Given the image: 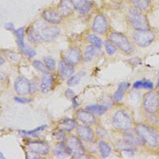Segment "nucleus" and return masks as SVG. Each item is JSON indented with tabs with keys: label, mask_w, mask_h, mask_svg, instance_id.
I'll return each instance as SVG.
<instances>
[{
	"label": "nucleus",
	"mask_w": 159,
	"mask_h": 159,
	"mask_svg": "<svg viewBox=\"0 0 159 159\" xmlns=\"http://www.w3.org/2000/svg\"><path fill=\"white\" fill-rule=\"evenodd\" d=\"M14 100L16 101L17 102H20V103H27V102H29L30 101H31V100L30 99H25V98H19V97H15Z\"/></svg>",
	"instance_id": "58836bf2"
},
{
	"label": "nucleus",
	"mask_w": 159,
	"mask_h": 159,
	"mask_svg": "<svg viewBox=\"0 0 159 159\" xmlns=\"http://www.w3.org/2000/svg\"><path fill=\"white\" fill-rule=\"evenodd\" d=\"M65 96L68 99H72L75 97V93L70 89H68L65 91Z\"/></svg>",
	"instance_id": "4c0bfd02"
},
{
	"label": "nucleus",
	"mask_w": 159,
	"mask_h": 159,
	"mask_svg": "<svg viewBox=\"0 0 159 159\" xmlns=\"http://www.w3.org/2000/svg\"><path fill=\"white\" fill-rule=\"evenodd\" d=\"M75 4V9L80 14H86L92 7V3L88 0H78Z\"/></svg>",
	"instance_id": "6ab92c4d"
},
{
	"label": "nucleus",
	"mask_w": 159,
	"mask_h": 159,
	"mask_svg": "<svg viewBox=\"0 0 159 159\" xmlns=\"http://www.w3.org/2000/svg\"><path fill=\"white\" fill-rule=\"evenodd\" d=\"M2 63H3V59H2V57H1V65H2Z\"/></svg>",
	"instance_id": "a19ab883"
},
{
	"label": "nucleus",
	"mask_w": 159,
	"mask_h": 159,
	"mask_svg": "<svg viewBox=\"0 0 159 159\" xmlns=\"http://www.w3.org/2000/svg\"><path fill=\"white\" fill-rule=\"evenodd\" d=\"M109 39L114 45L122 51L129 53L132 51V46L128 39L119 32H112L109 35Z\"/></svg>",
	"instance_id": "0eeeda50"
},
{
	"label": "nucleus",
	"mask_w": 159,
	"mask_h": 159,
	"mask_svg": "<svg viewBox=\"0 0 159 159\" xmlns=\"http://www.w3.org/2000/svg\"><path fill=\"white\" fill-rule=\"evenodd\" d=\"M5 28L9 30H14V25L12 23H7L5 25Z\"/></svg>",
	"instance_id": "ea45409f"
},
{
	"label": "nucleus",
	"mask_w": 159,
	"mask_h": 159,
	"mask_svg": "<svg viewBox=\"0 0 159 159\" xmlns=\"http://www.w3.org/2000/svg\"><path fill=\"white\" fill-rule=\"evenodd\" d=\"M60 75L63 78H67L75 73V69L66 61H61L59 63Z\"/></svg>",
	"instance_id": "a211bd4d"
},
{
	"label": "nucleus",
	"mask_w": 159,
	"mask_h": 159,
	"mask_svg": "<svg viewBox=\"0 0 159 159\" xmlns=\"http://www.w3.org/2000/svg\"><path fill=\"white\" fill-rule=\"evenodd\" d=\"M60 34V29L56 26H45L40 31L30 30L28 33V39L30 42H35L38 39L50 41L55 39Z\"/></svg>",
	"instance_id": "f03ea898"
},
{
	"label": "nucleus",
	"mask_w": 159,
	"mask_h": 159,
	"mask_svg": "<svg viewBox=\"0 0 159 159\" xmlns=\"http://www.w3.org/2000/svg\"><path fill=\"white\" fill-rule=\"evenodd\" d=\"M133 87L136 89L142 88H145L147 89H152L153 88V83L148 80L137 81L134 83Z\"/></svg>",
	"instance_id": "cd10ccee"
},
{
	"label": "nucleus",
	"mask_w": 159,
	"mask_h": 159,
	"mask_svg": "<svg viewBox=\"0 0 159 159\" xmlns=\"http://www.w3.org/2000/svg\"><path fill=\"white\" fill-rule=\"evenodd\" d=\"M77 134L85 142H91L94 139V133L92 129L86 125H80L77 127Z\"/></svg>",
	"instance_id": "4468645a"
},
{
	"label": "nucleus",
	"mask_w": 159,
	"mask_h": 159,
	"mask_svg": "<svg viewBox=\"0 0 159 159\" xmlns=\"http://www.w3.org/2000/svg\"><path fill=\"white\" fill-rule=\"evenodd\" d=\"M155 35L148 30H137L133 34V39L135 43L142 47L148 46L153 41Z\"/></svg>",
	"instance_id": "6e6552de"
},
{
	"label": "nucleus",
	"mask_w": 159,
	"mask_h": 159,
	"mask_svg": "<svg viewBox=\"0 0 159 159\" xmlns=\"http://www.w3.org/2000/svg\"><path fill=\"white\" fill-rule=\"evenodd\" d=\"M53 153L58 157H65L66 155H69L66 146L63 142H60L54 147Z\"/></svg>",
	"instance_id": "b1692460"
},
{
	"label": "nucleus",
	"mask_w": 159,
	"mask_h": 159,
	"mask_svg": "<svg viewBox=\"0 0 159 159\" xmlns=\"http://www.w3.org/2000/svg\"><path fill=\"white\" fill-rule=\"evenodd\" d=\"M98 146L100 153L103 158H106L109 155L111 152V148L105 142L100 141L98 143Z\"/></svg>",
	"instance_id": "bb28decb"
},
{
	"label": "nucleus",
	"mask_w": 159,
	"mask_h": 159,
	"mask_svg": "<svg viewBox=\"0 0 159 159\" xmlns=\"http://www.w3.org/2000/svg\"><path fill=\"white\" fill-rule=\"evenodd\" d=\"M43 17L52 24H59L61 21V16L58 12L52 10H47L43 12Z\"/></svg>",
	"instance_id": "dca6fc26"
},
{
	"label": "nucleus",
	"mask_w": 159,
	"mask_h": 159,
	"mask_svg": "<svg viewBox=\"0 0 159 159\" xmlns=\"http://www.w3.org/2000/svg\"><path fill=\"white\" fill-rule=\"evenodd\" d=\"M46 127L45 125H40V127H38L35 129H34V130H28V131H25V130H22V132L25 134H27V135H32V134H34V133L38 132V131H40V130H43L45 127Z\"/></svg>",
	"instance_id": "c9c22d12"
},
{
	"label": "nucleus",
	"mask_w": 159,
	"mask_h": 159,
	"mask_svg": "<svg viewBox=\"0 0 159 159\" xmlns=\"http://www.w3.org/2000/svg\"><path fill=\"white\" fill-rule=\"evenodd\" d=\"M124 137L126 143H127L129 145H140L143 143V140L139 136L137 137V135H134L132 133H130V132L125 133Z\"/></svg>",
	"instance_id": "412c9836"
},
{
	"label": "nucleus",
	"mask_w": 159,
	"mask_h": 159,
	"mask_svg": "<svg viewBox=\"0 0 159 159\" xmlns=\"http://www.w3.org/2000/svg\"><path fill=\"white\" fill-rule=\"evenodd\" d=\"M43 61H44V64L45 65L48 70L52 71L55 69V66H56L55 61L52 57H44Z\"/></svg>",
	"instance_id": "473e14b6"
},
{
	"label": "nucleus",
	"mask_w": 159,
	"mask_h": 159,
	"mask_svg": "<svg viewBox=\"0 0 159 159\" xmlns=\"http://www.w3.org/2000/svg\"><path fill=\"white\" fill-rule=\"evenodd\" d=\"M157 87L158 88V89H159V80H158V83H157Z\"/></svg>",
	"instance_id": "79ce46f5"
},
{
	"label": "nucleus",
	"mask_w": 159,
	"mask_h": 159,
	"mask_svg": "<svg viewBox=\"0 0 159 159\" xmlns=\"http://www.w3.org/2000/svg\"><path fill=\"white\" fill-rule=\"evenodd\" d=\"M33 65L35 68H37L38 70L42 72L43 73H48L47 68L46 67L45 65L43 64L42 61L39 60H34L33 61Z\"/></svg>",
	"instance_id": "72a5a7b5"
},
{
	"label": "nucleus",
	"mask_w": 159,
	"mask_h": 159,
	"mask_svg": "<svg viewBox=\"0 0 159 159\" xmlns=\"http://www.w3.org/2000/svg\"><path fill=\"white\" fill-rule=\"evenodd\" d=\"M27 147L32 153L36 155H45L49 150V147L46 143L39 141L30 142L27 143Z\"/></svg>",
	"instance_id": "9d476101"
},
{
	"label": "nucleus",
	"mask_w": 159,
	"mask_h": 159,
	"mask_svg": "<svg viewBox=\"0 0 159 159\" xmlns=\"http://www.w3.org/2000/svg\"><path fill=\"white\" fill-rule=\"evenodd\" d=\"M132 2L137 8L140 10H145L149 6L148 0H132Z\"/></svg>",
	"instance_id": "7c9ffc66"
},
{
	"label": "nucleus",
	"mask_w": 159,
	"mask_h": 159,
	"mask_svg": "<svg viewBox=\"0 0 159 159\" xmlns=\"http://www.w3.org/2000/svg\"><path fill=\"white\" fill-rule=\"evenodd\" d=\"M88 42L92 43L94 46L97 48H100L102 46V41L101 39L98 37L97 35L94 34H90L88 36Z\"/></svg>",
	"instance_id": "c756f323"
},
{
	"label": "nucleus",
	"mask_w": 159,
	"mask_h": 159,
	"mask_svg": "<svg viewBox=\"0 0 159 159\" xmlns=\"http://www.w3.org/2000/svg\"><path fill=\"white\" fill-rule=\"evenodd\" d=\"M86 109L91 112L92 113L96 114L98 116H102L107 111L106 107L102 105L99 104H93V105H89L86 106Z\"/></svg>",
	"instance_id": "5701e85b"
},
{
	"label": "nucleus",
	"mask_w": 159,
	"mask_h": 159,
	"mask_svg": "<svg viewBox=\"0 0 159 159\" xmlns=\"http://www.w3.org/2000/svg\"><path fill=\"white\" fill-rule=\"evenodd\" d=\"M75 9V4L72 0H60L58 6V11L61 16L70 15Z\"/></svg>",
	"instance_id": "ddd939ff"
},
{
	"label": "nucleus",
	"mask_w": 159,
	"mask_h": 159,
	"mask_svg": "<svg viewBox=\"0 0 159 159\" xmlns=\"http://www.w3.org/2000/svg\"><path fill=\"white\" fill-rule=\"evenodd\" d=\"M85 75V73L84 71H80L78 73H76L75 75L72 76L70 77L68 80L67 81V84L70 86H73L75 85H76L79 83L81 79L83 76Z\"/></svg>",
	"instance_id": "c85d7f7f"
},
{
	"label": "nucleus",
	"mask_w": 159,
	"mask_h": 159,
	"mask_svg": "<svg viewBox=\"0 0 159 159\" xmlns=\"http://www.w3.org/2000/svg\"><path fill=\"white\" fill-rule=\"evenodd\" d=\"M129 18L132 27L137 30H146L149 29V25L146 17L134 9H130L129 12Z\"/></svg>",
	"instance_id": "20e7f679"
},
{
	"label": "nucleus",
	"mask_w": 159,
	"mask_h": 159,
	"mask_svg": "<svg viewBox=\"0 0 159 159\" xmlns=\"http://www.w3.org/2000/svg\"><path fill=\"white\" fill-rule=\"evenodd\" d=\"M135 131L143 142L151 148L158 145V137L157 133L149 126L143 124H138L135 127Z\"/></svg>",
	"instance_id": "f257e3e1"
},
{
	"label": "nucleus",
	"mask_w": 159,
	"mask_h": 159,
	"mask_svg": "<svg viewBox=\"0 0 159 159\" xmlns=\"http://www.w3.org/2000/svg\"><path fill=\"white\" fill-rule=\"evenodd\" d=\"M112 124L116 129L126 130L131 127L132 120L127 113L123 110H119L114 114Z\"/></svg>",
	"instance_id": "39448f33"
},
{
	"label": "nucleus",
	"mask_w": 159,
	"mask_h": 159,
	"mask_svg": "<svg viewBox=\"0 0 159 159\" xmlns=\"http://www.w3.org/2000/svg\"><path fill=\"white\" fill-rule=\"evenodd\" d=\"M158 110H159V107H158Z\"/></svg>",
	"instance_id": "37998d69"
},
{
	"label": "nucleus",
	"mask_w": 159,
	"mask_h": 159,
	"mask_svg": "<svg viewBox=\"0 0 159 159\" xmlns=\"http://www.w3.org/2000/svg\"><path fill=\"white\" fill-rule=\"evenodd\" d=\"M66 146L69 155L73 157L81 158L84 156V147L80 139L76 136L70 137L67 140Z\"/></svg>",
	"instance_id": "423d86ee"
},
{
	"label": "nucleus",
	"mask_w": 159,
	"mask_h": 159,
	"mask_svg": "<svg viewBox=\"0 0 159 159\" xmlns=\"http://www.w3.org/2000/svg\"><path fill=\"white\" fill-rule=\"evenodd\" d=\"M81 57V52L80 49L77 47L70 48L67 50L63 55L65 61L73 66L76 65L80 61Z\"/></svg>",
	"instance_id": "1a4fd4ad"
},
{
	"label": "nucleus",
	"mask_w": 159,
	"mask_h": 159,
	"mask_svg": "<svg viewBox=\"0 0 159 159\" xmlns=\"http://www.w3.org/2000/svg\"><path fill=\"white\" fill-rule=\"evenodd\" d=\"M104 46H105L106 52L109 55H112L116 52V47L109 41L106 40L104 42Z\"/></svg>",
	"instance_id": "f704fd0d"
},
{
	"label": "nucleus",
	"mask_w": 159,
	"mask_h": 159,
	"mask_svg": "<svg viewBox=\"0 0 159 159\" xmlns=\"http://www.w3.org/2000/svg\"><path fill=\"white\" fill-rule=\"evenodd\" d=\"M107 29V22L106 17L102 14H98L93 21V30L100 34L105 33Z\"/></svg>",
	"instance_id": "f8f14e48"
},
{
	"label": "nucleus",
	"mask_w": 159,
	"mask_h": 159,
	"mask_svg": "<svg viewBox=\"0 0 159 159\" xmlns=\"http://www.w3.org/2000/svg\"><path fill=\"white\" fill-rule=\"evenodd\" d=\"M53 77L48 72L43 73L40 85L41 90L43 93H47L50 90L53 84Z\"/></svg>",
	"instance_id": "f3484780"
},
{
	"label": "nucleus",
	"mask_w": 159,
	"mask_h": 159,
	"mask_svg": "<svg viewBox=\"0 0 159 159\" xmlns=\"http://www.w3.org/2000/svg\"><path fill=\"white\" fill-rule=\"evenodd\" d=\"M76 125V120L72 119H63L58 123V126L61 130L68 132L73 130L75 127Z\"/></svg>",
	"instance_id": "aec40b11"
},
{
	"label": "nucleus",
	"mask_w": 159,
	"mask_h": 159,
	"mask_svg": "<svg viewBox=\"0 0 159 159\" xmlns=\"http://www.w3.org/2000/svg\"><path fill=\"white\" fill-rule=\"evenodd\" d=\"M55 137L57 140H63L65 139V133L63 132V130H59L58 132H56L55 134Z\"/></svg>",
	"instance_id": "e433bc0d"
},
{
	"label": "nucleus",
	"mask_w": 159,
	"mask_h": 159,
	"mask_svg": "<svg viewBox=\"0 0 159 159\" xmlns=\"http://www.w3.org/2000/svg\"><path fill=\"white\" fill-rule=\"evenodd\" d=\"M77 118L86 124H93L95 122L94 116L89 111L84 109H80L76 112Z\"/></svg>",
	"instance_id": "2eb2a0df"
},
{
	"label": "nucleus",
	"mask_w": 159,
	"mask_h": 159,
	"mask_svg": "<svg viewBox=\"0 0 159 159\" xmlns=\"http://www.w3.org/2000/svg\"><path fill=\"white\" fill-rule=\"evenodd\" d=\"M14 88L17 94L21 96H25L30 93V84L26 78L19 77L14 82Z\"/></svg>",
	"instance_id": "9b49d317"
},
{
	"label": "nucleus",
	"mask_w": 159,
	"mask_h": 159,
	"mask_svg": "<svg viewBox=\"0 0 159 159\" xmlns=\"http://www.w3.org/2000/svg\"><path fill=\"white\" fill-rule=\"evenodd\" d=\"M19 48L22 53L27 55L29 58H32L36 54L35 51L33 48H32L30 47H29V45H27L26 44L24 46H23L22 47H20Z\"/></svg>",
	"instance_id": "2f4dec72"
},
{
	"label": "nucleus",
	"mask_w": 159,
	"mask_h": 159,
	"mask_svg": "<svg viewBox=\"0 0 159 159\" xmlns=\"http://www.w3.org/2000/svg\"><path fill=\"white\" fill-rule=\"evenodd\" d=\"M96 47L89 45L88 46L84 52V61H90L95 55L98 53V50L96 49Z\"/></svg>",
	"instance_id": "393cba45"
},
{
	"label": "nucleus",
	"mask_w": 159,
	"mask_h": 159,
	"mask_svg": "<svg viewBox=\"0 0 159 159\" xmlns=\"http://www.w3.org/2000/svg\"><path fill=\"white\" fill-rule=\"evenodd\" d=\"M143 106L147 113L155 114L158 111L159 93L157 91H150L147 93L143 96Z\"/></svg>",
	"instance_id": "7ed1b4c3"
},
{
	"label": "nucleus",
	"mask_w": 159,
	"mask_h": 159,
	"mask_svg": "<svg viewBox=\"0 0 159 159\" xmlns=\"http://www.w3.org/2000/svg\"><path fill=\"white\" fill-rule=\"evenodd\" d=\"M14 34L17 37V43L19 48L22 47L25 45L24 43V27L19 28L17 30H14Z\"/></svg>",
	"instance_id": "a878e982"
},
{
	"label": "nucleus",
	"mask_w": 159,
	"mask_h": 159,
	"mask_svg": "<svg viewBox=\"0 0 159 159\" xmlns=\"http://www.w3.org/2000/svg\"><path fill=\"white\" fill-rule=\"evenodd\" d=\"M129 85V83L127 82H122L119 83L117 91L114 94V98L116 101H120L122 99L124 94L128 89Z\"/></svg>",
	"instance_id": "4be33fe9"
}]
</instances>
